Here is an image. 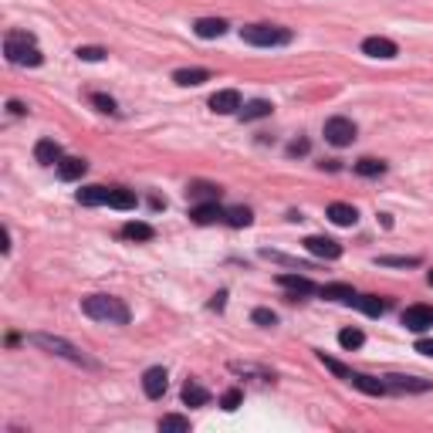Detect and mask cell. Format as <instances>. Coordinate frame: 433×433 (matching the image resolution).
Masks as SVG:
<instances>
[{
	"instance_id": "cell-15",
	"label": "cell",
	"mask_w": 433,
	"mask_h": 433,
	"mask_svg": "<svg viewBox=\"0 0 433 433\" xmlns=\"http://www.w3.org/2000/svg\"><path fill=\"white\" fill-rule=\"evenodd\" d=\"M34 159H38L41 166H58L65 156H61V146L54 139H41L38 146H34Z\"/></svg>"
},
{
	"instance_id": "cell-36",
	"label": "cell",
	"mask_w": 433,
	"mask_h": 433,
	"mask_svg": "<svg viewBox=\"0 0 433 433\" xmlns=\"http://www.w3.org/2000/svg\"><path fill=\"white\" fill-rule=\"evenodd\" d=\"M240 403H244V393H240V390H227V393L220 396V406H224V410H237Z\"/></svg>"
},
{
	"instance_id": "cell-29",
	"label": "cell",
	"mask_w": 433,
	"mask_h": 433,
	"mask_svg": "<svg viewBox=\"0 0 433 433\" xmlns=\"http://www.w3.org/2000/svg\"><path fill=\"white\" fill-rule=\"evenodd\" d=\"M355 173H359V176H379V173H386V162H383V159H359V162H355Z\"/></svg>"
},
{
	"instance_id": "cell-23",
	"label": "cell",
	"mask_w": 433,
	"mask_h": 433,
	"mask_svg": "<svg viewBox=\"0 0 433 433\" xmlns=\"http://www.w3.org/2000/svg\"><path fill=\"white\" fill-rule=\"evenodd\" d=\"M268 116H271V102H264V98H254V102L240 105V118H244V122H251V118H268Z\"/></svg>"
},
{
	"instance_id": "cell-8",
	"label": "cell",
	"mask_w": 433,
	"mask_h": 433,
	"mask_svg": "<svg viewBox=\"0 0 433 433\" xmlns=\"http://www.w3.org/2000/svg\"><path fill=\"white\" fill-rule=\"evenodd\" d=\"M305 251L315 254V257H325V261L342 257V244L332 240V237H305Z\"/></svg>"
},
{
	"instance_id": "cell-11",
	"label": "cell",
	"mask_w": 433,
	"mask_h": 433,
	"mask_svg": "<svg viewBox=\"0 0 433 433\" xmlns=\"http://www.w3.org/2000/svg\"><path fill=\"white\" fill-rule=\"evenodd\" d=\"M224 213H227V210H220V207H217V200H207V203H197V207H190V220H193V224H200V227L224 220Z\"/></svg>"
},
{
	"instance_id": "cell-7",
	"label": "cell",
	"mask_w": 433,
	"mask_h": 433,
	"mask_svg": "<svg viewBox=\"0 0 433 433\" xmlns=\"http://www.w3.org/2000/svg\"><path fill=\"white\" fill-rule=\"evenodd\" d=\"M403 325L410 332H427V328H433V308L430 305H410L403 312Z\"/></svg>"
},
{
	"instance_id": "cell-41",
	"label": "cell",
	"mask_w": 433,
	"mask_h": 433,
	"mask_svg": "<svg viewBox=\"0 0 433 433\" xmlns=\"http://www.w3.org/2000/svg\"><path fill=\"white\" fill-rule=\"evenodd\" d=\"M427 281H430V288H433V271H430V275H427Z\"/></svg>"
},
{
	"instance_id": "cell-1",
	"label": "cell",
	"mask_w": 433,
	"mask_h": 433,
	"mask_svg": "<svg viewBox=\"0 0 433 433\" xmlns=\"http://www.w3.org/2000/svg\"><path fill=\"white\" fill-rule=\"evenodd\" d=\"M81 312L95 321H109V325H129V308L122 298H112V295H88L81 302Z\"/></svg>"
},
{
	"instance_id": "cell-12",
	"label": "cell",
	"mask_w": 433,
	"mask_h": 433,
	"mask_svg": "<svg viewBox=\"0 0 433 433\" xmlns=\"http://www.w3.org/2000/svg\"><path fill=\"white\" fill-rule=\"evenodd\" d=\"M346 383H352L355 390H362V393H369V396H383V393H386V383H383V379H372V376L355 372V369L346 372Z\"/></svg>"
},
{
	"instance_id": "cell-5",
	"label": "cell",
	"mask_w": 433,
	"mask_h": 433,
	"mask_svg": "<svg viewBox=\"0 0 433 433\" xmlns=\"http://www.w3.org/2000/svg\"><path fill=\"white\" fill-rule=\"evenodd\" d=\"M325 139L332 142V146H352V139H355V122L352 118H346V116H332L328 122H325Z\"/></svg>"
},
{
	"instance_id": "cell-26",
	"label": "cell",
	"mask_w": 433,
	"mask_h": 433,
	"mask_svg": "<svg viewBox=\"0 0 433 433\" xmlns=\"http://www.w3.org/2000/svg\"><path fill=\"white\" fill-rule=\"evenodd\" d=\"M122 237H129V240H153L156 231H153L149 224H142V220H129V224L122 227Z\"/></svg>"
},
{
	"instance_id": "cell-10",
	"label": "cell",
	"mask_w": 433,
	"mask_h": 433,
	"mask_svg": "<svg viewBox=\"0 0 433 433\" xmlns=\"http://www.w3.org/2000/svg\"><path fill=\"white\" fill-rule=\"evenodd\" d=\"M362 54H369V58H383V61H393L396 54H399V47H396V41H390V38H366L362 41Z\"/></svg>"
},
{
	"instance_id": "cell-3",
	"label": "cell",
	"mask_w": 433,
	"mask_h": 433,
	"mask_svg": "<svg viewBox=\"0 0 433 433\" xmlns=\"http://www.w3.org/2000/svg\"><path fill=\"white\" fill-rule=\"evenodd\" d=\"M31 342H34V346H41L44 352L61 355V359L75 362V366H88V369H95V359H88L81 349H75V346H72L68 339H61V335H44V332H38V335H31Z\"/></svg>"
},
{
	"instance_id": "cell-37",
	"label": "cell",
	"mask_w": 433,
	"mask_h": 433,
	"mask_svg": "<svg viewBox=\"0 0 433 433\" xmlns=\"http://www.w3.org/2000/svg\"><path fill=\"white\" fill-rule=\"evenodd\" d=\"M288 153H291V156H305V153H308V139H298V142H291V146H288Z\"/></svg>"
},
{
	"instance_id": "cell-22",
	"label": "cell",
	"mask_w": 433,
	"mask_h": 433,
	"mask_svg": "<svg viewBox=\"0 0 433 433\" xmlns=\"http://www.w3.org/2000/svg\"><path fill=\"white\" fill-rule=\"evenodd\" d=\"M78 203L81 207H102V203H109V190L105 187H81Z\"/></svg>"
},
{
	"instance_id": "cell-19",
	"label": "cell",
	"mask_w": 433,
	"mask_h": 433,
	"mask_svg": "<svg viewBox=\"0 0 433 433\" xmlns=\"http://www.w3.org/2000/svg\"><path fill=\"white\" fill-rule=\"evenodd\" d=\"M277 284L288 288L291 295H312V291H315V284L305 275H277Z\"/></svg>"
},
{
	"instance_id": "cell-2",
	"label": "cell",
	"mask_w": 433,
	"mask_h": 433,
	"mask_svg": "<svg viewBox=\"0 0 433 433\" xmlns=\"http://www.w3.org/2000/svg\"><path fill=\"white\" fill-rule=\"evenodd\" d=\"M3 54H7L10 65H28V68H38L41 61H44L41 47L34 44V38H31L28 31H7V38H3Z\"/></svg>"
},
{
	"instance_id": "cell-33",
	"label": "cell",
	"mask_w": 433,
	"mask_h": 433,
	"mask_svg": "<svg viewBox=\"0 0 433 433\" xmlns=\"http://www.w3.org/2000/svg\"><path fill=\"white\" fill-rule=\"evenodd\" d=\"M376 264H383V268H416L420 257H379Z\"/></svg>"
},
{
	"instance_id": "cell-31",
	"label": "cell",
	"mask_w": 433,
	"mask_h": 433,
	"mask_svg": "<svg viewBox=\"0 0 433 433\" xmlns=\"http://www.w3.org/2000/svg\"><path fill=\"white\" fill-rule=\"evenodd\" d=\"M187 193L200 200H220V187H213V183H190Z\"/></svg>"
},
{
	"instance_id": "cell-6",
	"label": "cell",
	"mask_w": 433,
	"mask_h": 433,
	"mask_svg": "<svg viewBox=\"0 0 433 433\" xmlns=\"http://www.w3.org/2000/svg\"><path fill=\"white\" fill-rule=\"evenodd\" d=\"M386 393H427L433 390L430 379H416V376H386Z\"/></svg>"
},
{
	"instance_id": "cell-38",
	"label": "cell",
	"mask_w": 433,
	"mask_h": 433,
	"mask_svg": "<svg viewBox=\"0 0 433 433\" xmlns=\"http://www.w3.org/2000/svg\"><path fill=\"white\" fill-rule=\"evenodd\" d=\"M224 305H227V291H217L213 302H210V308H213V312H224Z\"/></svg>"
},
{
	"instance_id": "cell-25",
	"label": "cell",
	"mask_w": 433,
	"mask_h": 433,
	"mask_svg": "<svg viewBox=\"0 0 433 433\" xmlns=\"http://www.w3.org/2000/svg\"><path fill=\"white\" fill-rule=\"evenodd\" d=\"M183 403H187V406H207V403H210V393H207L200 383L190 379V383L183 386Z\"/></svg>"
},
{
	"instance_id": "cell-30",
	"label": "cell",
	"mask_w": 433,
	"mask_h": 433,
	"mask_svg": "<svg viewBox=\"0 0 433 433\" xmlns=\"http://www.w3.org/2000/svg\"><path fill=\"white\" fill-rule=\"evenodd\" d=\"M362 342H366V335H362L359 328H342V332H339V346H342V349H349V352L359 349Z\"/></svg>"
},
{
	"instance_id": "cell-40",
	"label": "cell",
	"mask_w": 433,
	"mask_h": 433,
	"mask_svg": "<svg viewBox=\"0 0 433 433\" xmlns=\"http://www.w3.org/2000/svg\"><path fill=\"white\" fill-rule=\"evenodd\" d=\"M7 109H10V116H24V112H28L21 102H7Z\"/></svg>"
},
{
	"instance_id": "cell-17",
	"label": "cell",
	"mask_w": 433,
	"mask_h": 433,
	"mask_svg": "<svg viewBox=\"0 0 433 433\" xmlns=\"http://www.w3.org/2000/svg\"><path fill=\"white\" fill-rule=\"evenodd\" d=\"M328 220L339 224V227H352L355 220H359V210L349 207V203H332V207H328Z\"/></svg>"
},
{
	"instance_id": "cell-27",
	"label": "cell",
	"mask_w": 433,
	"mask_h": 433,
	"mask_svg": "<svg viewBox=\"0 0 433 433\" xmlns=\"http://www.w3.org/2000/svg\"><path fill=\"white\" fill-rule=\"evenodd\" d=\"M224 220H227L231 227H251V224H254V213H251L247 207H231V210L224 213Z\"/></svg>"
},
{
	"instance_id": "cell-14",
	"label": "cell",
	"mask_w": 433,
	"mask_h": 433,
	"mask_svg": "<svg viewBox=\"0 0 433 433\" xmlns=\"http://www.w3.org/2000/svg\"><path fill=\"white\" fill-rule=\"evenodd\" d=\"M193 31H197V38H203V41L224 38V34H227V21H220V17H200L197 24H193Z\"/></svg>"
},
{
	"instance_id": "cell-13",
	"label": "cell",
	"mask_w": 433,
	"mask_h": 433,
	"mask_svg": "<svg viewBox=\"0 0 433 433\" xmlns=\"http://www.w3.org/2000/svg\"><path fill=\"white\" fill-rule=\"evenodd\" d=\"M166 369L162 366H153V369H146V376H142V390H146V396L149 399H159V396L166 393Z\"/></svg>"
},
{
	"instance_id": "cell-9",
	"label": "cell",
	"mask_w": 433,
	"mask_h": 433,
	"mask_svg": "<svg viewBox=\"0 0 433 433\" xmlns=\"http://www.w3.org/2000/svg\"><path fill=\"white\" fill-rule=\"evenodd\" d=\"M240 92L237 88H224V92H217L213 98H210V109L217 112V116H234V112H240Z\"/></svg>"
},
{
	"instance_id": "cell-28",
	"label": "cell",
	"mask_w": 433,
	"mask_h": 433,
	"mask_svg": "<svg viewBox=\"0 0 433 433\" xmlns=\"http://www.w3.org/2000/svg\"><path fill=\"white\" fill-rule=\"evenodd\" d=\"M159 430H162V433H190V420H187V416L169 413V416H162V420H159Z\"/></svg>"
},
{
	"instance_id": "cell-39",
	"label": "cell",
	"mask_w": 433,
	"mask_h": 433,
	"mask_svg": "<svg viewBox=\"0 0 433 433\" xmlns=\"http://www.w3.org/2000/svg\"><path fill=\"white\" fill-rule=\"evenodd\" d=\"M416 352H423L433 359V339H420V342H416Z\"/></svg>"
},
{
	"instance_id": "cell-4",
	"label": "cell",
	"mask_w": 433,
	"mask_h": 433,
	"mask_svg": "<svg viewBox=\"0 0 433 433\" xmlns=\"http://www.w3.org/2000/svg\"><path fill=\"white\" fill-rule=\"evenodd\" d=\"M240 38L254 47H281V44H291V31L277 24H251V28H240Z\"/></svg>"
},
{
	"instance_id": "cell-24",
	"label": "cell",
	"mask_w": 433,
	"mask_h": 433,
	"mask_svg": "<svg viewBox=\"0 0 433 433\" xmlns=\"http://www.w3.org/2000/svg\"><path fill=\"white\" fill-rule=\"evenodd\" d=\"M109 207H116V210H136V193L125 190V187H116V190H109Z\"/></svg>"
},
{
	"instance_id": "cell-16",
	"label": "cell",
	"mask_w": 433,
	"mask_h": 433,
	"mask_svg": "<svg viewBox=\"0 0 433 433\" xmlns=\"http://www.w3.org/2000/svg\"><path fill=\"white\" fill-rule=\"evenodd\" d=\"M352 305L359 312H366V315H372V318L386 315V308H390V302H383V298H376V295H355Z\"/></svg>"
},
{
	"instance_id": "cell-32",
	"label": "cell",
	"mask_w": 433,
	"mask_h": 433,
	"mask_svg": "<svg viewBox=\"0 0 433 433\" xmlns=\"http://www.w3.org/2000/svg\"><path fill=\"white\" fill-rule=\"evenodd\" d=\"M251 321H254V325H261V328H275L277 315L271 312V308H254V312H251Z\"/></svg>"
},
{
	"instance_id": "cell-20",
	"label": "cell",
	"mask_w": 433,
	"mask_h": 433,
	"mask_svg": "<svg viewBox=\"0 0 433 433\" xmlns=\"http://www.w3.org/2000/svg\"><path fill=\"white\" fill-rule=\"evenodd\" d=\"M176 85H183V88H193V85H203V81H210V72L207 68H180L176 75H173Z\"/></svg>"
},
{
	"instance_id": "cell-21",
	"label": "cell",
	"mask_w": 433,
	"mask_h": 433,
	"mask_svg": "<svg viewBox=\"0 0 433 433\" xmlns=\"http://www.w3.org/2000/svg\"><path fill=\"white\" fill-rule=\"evenodd\" d=\"M321 298H328V302H349V305H352L355 291H352V284L335 281V284H325V288H321Z\"/></svg>"
},
{
	"instance_id": "cell-18",
	"label": "cell",
	"mask_w": 433,
	"mask_h": 433,
	"mask_svg": "<svg viewBox=\"0 0 433 433\" xmlns=\"http://www.w3.org/2000/svg\"><path fill=\"white\" fill-rule=\"evenodd\" d=\"M85 169H88V162L78 159V156H65L61 162H58V176H61V180H68V183H72V180H81V176H85Z\"/></svg>"
},
{
	"instance_id": "cell-35",
	"label": "cell",
	"mask_w": 433,
	"mask_h": 433,
	"mask_svg": "<svg viewBox=\"0 0 433 433\" xmlns=\"http://www.w3.org/2000/svg\"><path fill=\"white\" fill-rule=\"evenodd\" d=\"M75 54H78L81 61H102L109 51H105V47H92V44H85V47H78Z\"/></svg>"
},
{
	"instance_id": "cell-34",
	"label": "cell",
	"mask_w": 433,
	"mask_h": 433,
	"mask_svg": "<svg viewBox=\"0 0 433 433\" xmlns=\"http://www.w3.org/2000/svg\"><path fill=\"white\" fill-rule=\"evenodd\" d=\"M92 105H95L98 112H105V116H116V102H112L109 95H102V92H95V95H92Z\"/></svg>"
}]
</instances>
